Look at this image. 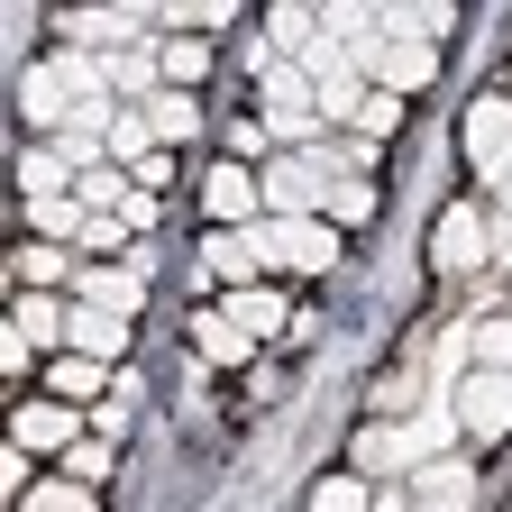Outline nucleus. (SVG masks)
Here are the masks:
<instances>
[{"label":"nucleus","mask_w":512,"mask_h":512,"mask_svg":"<svg viewBox=\"0 0 512 512\" xmlns=\"http://www.w3.org/2000/svg\"><path fill=\"white\" fill-rule=\"evenodd\" d=\"M348 64H357V74H366L375 92L412 101V92L439 74V46H403V37H384V28H375V37H357V46H348Z\"/></svg>","instance_id":"obj_1"},{"label":"nucleus","mask_w":512,"mask_h":512,"mask_svg":"<svg viewBox=\"0 0 512 512\" xmlns=\"http://www.w3.org/2000/svg\"><path fill=\"white\" fill-rule=\"evenodd\" d=\"M247 238H256V266H302V275L339 266V229L330 220H256Z\"/></svg>","instance_id":"obj_2"},{"label":"nucleus","mask_w":512,"mask_h":512,"mask_svg":"<svg viewBox=\"0 0 512 512\" xmlns=\"http://www.w3.org/2000/svg\"><path fill=\"white\" fill-rule=\"evenodd\" d=\"M330 165H320V156H275L266 165V220H320V211H330Z\"/></svg>","instance_id":"obj_3"},{"label":"nucleus","mask_w":512,"mask_h":512,"mask_svg":"<svg viewBox=\"0 0 512 512\" xmlns=\"http://www.w3.org/2000/svg\"><path fill=\"white\" fill-rule=\"evenodd\" d=\"M485 256H494V238H485V211H476V202L439 211V229H430V266H439V275H476Z\"/></svg>","instance_id":"obj_4"},{"label":"nucleus","mask_w":512,"mask_h":512,"mask_svg":"<svg viewBox=\"0 0 512 512\" xmlns=\"http://www.w3.org/2000/svg\"><path fill=\"white\" fill-rule=\"evenodd\" d=\"M448 412H458V430H467V439H503V430H512V375L476 366V375L458 384V403H448Z\"/></svg>","instance_id":"obj_5"},{"label":"nucleus","mask_w":512,"mask_h":512,"mask_svg":"<svg viewBox=\"0 0 512 512\" xmlns=\"http://www.w3.org/2000/svg\"><path fill=\"white\" fill-rule=\"evenodd\" d=\"M202 202H211V220H220V229H256V220H266V183H256L247 165H211Z\"/></svg>","instance_id":"obj_6"},{"label":"nucleus","mask_w":512,"mask_h":512,"mask_svg":"<svg viewBox=\"0 0 512 512\" xmlns=\"http://www.w3.org/2000/svg\"><path fill=\"white\" fill-rule=\"evenodd\" d=\"M74 293H83V311L138 320V302H147V266H83V275H74Z\"/></svg>","instance_id":"obj_7"},{"label":"nucleus","mask_w":512,"mask_h":512,"mask_svg":"<svg viewBox=\"0 0 512 512\" xmlns=\"http://www.w3.org/2000/svg\"><path fill=\"white\" fill-rule=\"evenodd\" d=\"M412 512H476V467H467V458L412 467Z\"/></svg>","instance_id":"obj_8"},{"label":"nucleus","mask_w":512,"mask_h":512,"mask_svg":"<svg viewBox=\"0 0 512 512\" xmlns=\"http://www.w3.org/2000/svg\"><path fill=\"white\" fill-rule=\"evenodd\" d=\"M458 138H467V165L494 174L512 156V101H467V128H458Z\"/></svg>","instance_id":"obj_9"},{"label":"nucleus","mask_w":512,"mask_h":512,"mask_svg":"<svg viewBox=\"0 0 512 512\" xmlns=\"http://www.w3.org/2000/svg\"><path fill=\"white\" fill-rule=\"evenodd\" d=\"M46 74L64 83V101H110V64H101V46H64V55H46Z\"/></svg>","instance_id":"obj_10"},{"label":"nucleus","mask_w":512,"mask_h":512,"mask_svg":"<svg viewBox=\"0 0 512 512\" xmlns=\"http://www.w3.org/2000/svg\"><path fill=\"white\" fill-rule=\"evenodd\" d=\"M10 448H28V458L37 448H74V412L64 403H19L10 412Z\"/></svg>","instance_id":"obj_11"},{"label":"nucleus","mask_w":512,"mask_h":512,"mask_svg":"<svg viewBox=\"0 0 512 512\" xmlns=\"http://www.w3.org/2000/svg\"><path fill=\"white\" fill-rule=\"evenodd\" d=\"M256 92H266L275 110H311V74L293 55H275V46H256Z\"/></svg>","instance_id":"obj_12"},{"label":"nucleus","mask_w":512,"mask_h":512,"mask_svg":"<svg viewBox=\"0 0 512 512\" xmlns=\"http://www.w3.org/2000/svg\"><path fill=\"white\" fill-rule=\"evenodd\" d=\"M64 330H74V311H55L46 293H28V302L10 311V339H19V348H64Z\"/></svg>","instance_id":"obj_13"},{"label":"nucleus","mask_w":512,"mask_h":512,"mask_svg":"<svg viewBox=\"0 0 512 512\" xmlns=\"http://www.w3.org/2000/svg\"><path fill=\"white\" fill-rule=\"evenodd\" d=\"M119 339H128V320H110V311H74V330H64V357L110 366V357H119Z\"/></svg>","instance_id":"obj_14"},{"label":"nucleus","mask_w":512,"mask_h":512,"mask_svg":"<svg viewBox=\"0 0 512 512\" xmlns=\"http://www.w3.org/2000/svg\"><path fill=\"white\" fill-rule=\"evenodd\" d=\"M229 320H238V339H247V348H256V339H275V330H284V293L247 284V293H229Z\"/></svg>","instance_id":"obj_15"},{"label":"nucleus","mask_w":512,"mask_h":512,"mask_svg":"<svg viewBox=\"0 0 512 512\" xmlns=\"http://www.w3.org/2000/svg\"><path fill=\"white\" fill-rule=\"evenodd\" d=\"M202 275H220V284L247 293V275H256V238H247V229H220V238L202 247Z\"/></svg>","instance_id":"obj_16"},{"label":"nucleus","mask_w":512,"mask_h":512,"mask_svg":"<svg viewBox=\"0 0 512 512\" xmlns=\"http://www.w3.org/2000/svg\"><path fill=\"white\" fill-rule=\"evenodd\" d=\"M101 64H110V92H119V101H138V110H147L156 83H165V64H156V55H119V46H110Z\"/></svg>","instance_id":"obj_17"},{"label":"nucleus","mask_w":512,"mask_h":512,"mask_svg":"<svg viewBox=\"0 0 512 512\" xmlns=\"http://www.w3.org/2000/svg\"><path fill=\"white\" fill-rule=\"evenodd\" d=\"M357 467H366V476H412V439L375 421V430L357 439Z\"/></svg>","instance_id":"obj_18"},{"label":"nucleus","mask_w":512,"mask_h":512,"mask_svg":"<svg viewBox=\"0 0 512 512\" xmlns=\"http://www.w3.org/2000/svg\"><path fill=\"white\" fill-rule=\"evenodd\" d=\"M19 192H28V202H64V192H74V165H64L55 147H37V156L19 165Z\"/></svg>","instance_id":"obj_19"},{"label":"nucleus","mask_w":512,"mask_h":512,"mask_svg":"<svg viewBox=\"0 0 512 512\" xmlns=\"http://www.w3.org/2000/svg\"><path fill=\"white\" fill-rule=\"evenodd\" d=\"M156 10H74L64 19V37H147Z\"/></svg>","instance_id":"obj_20"},{"label":"nucleus","mask_w":512,"mask_h":512,"mask_svg":"<svg viewBox=\"0 0 512 512\" xmlns=\"http://www.w3.org/2000/svg\"><path fill=\"white\" fill-rule=\"evenodd\" d=\"M55 394H64V403H110V366H92V357H55Z\"/></svg>","instance_id":"obj_21"},{"label":"nucleus","mask_w":512,"mask_h":512,"mask_svg":"<svg viewBox=\"0 0 512 512\" xmlns=\"http://www.w3.org/2000/svg\"><path fill=\"white\" fill-rule=\"evenodd\" d=\"M192 348H202L211 366H238V357H247V339H238L229 311H202V320H192Z\"/></svg>","instance_id":"obj_22"},{"label":"nucleus","mask_w":512,"mask_h":512,"mask_svg":"<svg viewBox=\"0 0 512 512\" xmlns=\"http://www.w3.org/2000/svg\"><path fill=\"white\" fill-rule=\"evenodd\" d=\"M311 110H320V119H366V74H357V64H348V74H330V83L311 92Z\"/></svg>","instance_id":"obj_23"},{"label":"nucleus","mask_w":512,"mask_h":512,"mask_svg":"<svg viewBox=\"0 0 512 512\" xmlns=\"http://www.w3.org/2000/svg\"><path fill=\"white\" fill-rule=\"evenodd\" d=\"M55 275H83V266H74V256H64L55 238H37V247H19V284H28V293H46Z\"/></svg>","instance_id":"obj_24"},{"label":"nucleus","mask_w":512,"mask_h":512,"mask_svg":"<svg viewBox=\"0 0 512 512\" xmlns=\"http://www.w3.org/2000/svg\"><path fill=\"white\" fill-rule=\"evenodd\" d=\"M192 119H202V110H192V92H156V101H147V128H156V147L192 138Z\"/></svg>","instance_id":"obj_25"},{"label":"nucleus","mask_w":512,"mask_h":512,"mask_svg":"<svg viewBox=\"0 0 512 512\" xmlns=\"http://www.w3.org/2000/svg\"><path fill=\"white\" fill-rule=\"evenodd\" d=\"M266 37H275V55H311L320 46V10H275Z\"/></svg>","instance_id":"obj_26"},{"label":"nucleus","mask_w":512,"mask_h":512,"mask_svg":"<svg viewBox=\"0 0 512 512\" xmlns=\"http://www.w3.org/2000/svg\"><path fill=\"white\" fill-rule=\"evenodd\" d=\"M28 220H37V238H83L92 229V211L74 202V192H64V202H28Z\"/></svg>","instance_id":"obj_27"},{"label":"nucleus","mask_w":512,"mask_h":512,"mask_svg":"<svg viewBox=\"0 0 512 512\" xmlns=\"http://www.w3.org/2000/svg\"><path fill=\"white\" fill-rule=\"evenodd\" d=\"M156 64H165V83H174V92H192V83L211 74V46H192V37H183V46H156Z\"/></svg>","instance_id":"obj_28"},{"label":"nucleus","mask_w":512,"mask_h":512,"mask_svg":"<svg viewBox=\"0 0 512 512\" xmlns=\"http://www.w3.org/2000/svg\"><path fill=\"white\" fill-rule=\"evenodd\" d=\"M128 192H138V183H119V165H101V174H83V183H74V202L101 220V211H119V202H128Z\"/></svg>","instance_id":"obj_29"},{"label":"nucleus","mask_w":512,"mask_h":512,"mask_svg":"<svg viewBox=\"0 0 512 512\" xmlns=\"http://www.w3.org/2000/svg\"><path fill=\"white\" fill-rule=\"evenodd\" d=\"M467 348H476V366L512 375V320H476V330H467Z\"/></svg>","instance_id":"obj_30"},{"label":"nucleus","mask_w":512,"mask_h":512,"mask_svg":"<svg viewBox=\"0 0 512 512\" xmlns=\"http://www.w3.org/2000/svg\"><path fill=\"white\" fill-rule=\"evenodd\" d=\"M330 229H357V220H375V192L366 183H330V211H320Z\"/></svg>","instance_id":"obj_31"},{"label":"nucleus","mask_w":512,"mask_h":512,"mask_svg":"<svg viewBox=\"0 0 512 512\" xmlns=\"http://www.w3.org/2000/svg\"><path fill=\"white\" fill-rule=\"evenodd\" d=\"M19 503H28V512H92V485H74V476H64V485H28Z\"/></svg>","instance_id":"obj_32"},{"label":"nucleus","mask_w":512,"mask_h":512,"mask_svg":"<svg viewBox=\"0 0 512 512\" xmlns=\"http://www.w3.org/2000/svg\"><path fill=\"white\" fill-rule=\"evenodd\" d=\"M64 476H74V485H101L110 476V439H74V448H64Z\"/></svg>","instance_id":"obj_33"},{"label":"nucleus","mask_w":512,"mask_h":512,"mask_svg":"<svg viewBox=\"0 0 512 512\" xmlns=\"http://www.w3.org/2000/svg\"><path fill=\"white\" fill-rule=\"evenodd\" d=\"M55 156H64V165H74V183H83V174H101V156H110V138H83V128H64V138H55Z\"/></svg>","instance_id":"obj_34"},{"label":"nucleus","mask_w":512,"mask_h":512,"mask_svg":"<svg viewBox=\"0 0 512 512\" xmlns=\"http://www.w3.org/2000/svg\"><path fill=\"white\" fill-rule=\"evenodd\" d=\"M311 512H375V503H366V485H357V476H330V485L311 494Z\"/></svg>","instance_id":"obj_35"},{"label":"nucleus","mask_w":512,"mask_h":512,"mask_svg":"<svg viewBox=\"0 0 512 512\" xmlns=\"http://www.w3.org/2000/svg\"><path fill=\"white\" fill-rule=\"evenodd\" d=\"M394 119H403V101H394V92H366V119H357V138H384Z\"/></svg>","instance_id":"obj_36"},{"label":"nucleus","mask_w":512,"mask_h":512,"mask_svg":"<svg viewBox=\"0 0 512 512\" xmlns=\"http://www.w3.org/2000/svg\"><path fill=\"white\" fill-rule=\"evenodd\" d=\"M128 174H138V192H165V174H174V156H165V147H156V156H147V165H128Z\"/></svg>","instance_id":"obj_37"},{"label":"nucleus","mask_w":512,"mask_h":512,"mask_svg":"<svg viewBox=\"0 0 512 512\" xmlns=\"http://www.w3.org/2000/svg\"><path fill=\"white\" fill-rule=\"evenodd\" d=\"M494 256H503V266H512V220H494Z\"/></svg>","instance_id":"obj_38"},{"label":"nucleus","mask_w":512,"mask_h":512,"mask_svg":"<svg viewBox=\"0 0 512 512\" xmlns=\"http://www.w3.org/2000/svg\"><path fill=\"white\" fill-rule=\"evenodd\" d=\"M375 512H412V494H384V503H375Z\"/></svg>","instance_id":"obj_39"}]
</instances>
